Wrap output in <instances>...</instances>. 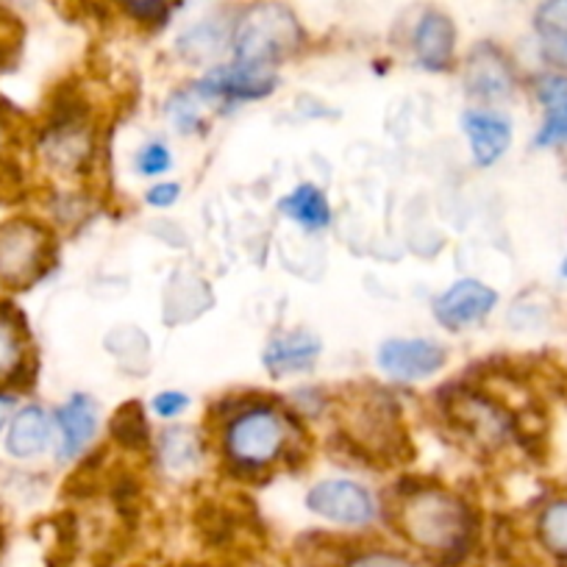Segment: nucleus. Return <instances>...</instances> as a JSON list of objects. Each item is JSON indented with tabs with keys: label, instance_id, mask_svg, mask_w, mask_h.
Wrapping results in <instances>:
<instances>
[{
	"label": "nucleus",
	"instance_id": "f257e3e1",
	"mask_svg": "<svg viewBox=\"0 0 567 567\" xmlns=\"http://www.w3.org/2000/svg\"><path fill=\"white\" fill-rule=\"evenodd\" d=\"M398 532L434 559H460L476 534L471 504L443 484H414L395 501Z\"/></svg>",
	"mask_w": 567,
	"mask_h": 567
},
{
	"label": "nucleus",
	"instance_id": "f03ea898",
	"mask_svg": "<svg viewBox=\"0 0 567 567\" xmlns=\"http://www.w3.org/2000/svg\"><path fill=\"white\" fill-rule=\"evenodd\" d=\"M296 443V417L270 401H254L234 412L220 434L223 460L239 473L270 471L290 456Z\"/></svg>",
	"mask_w": 567,
	"mask_h": 567
},
{
	"label": "nucleus",
	"instance_id": "7ed1b4c3",
	"mask_svg": "<svg viewBox=\"0 0 567 567\" xmlns=\"http://www.w3.org/2000/svg\"><path fill=\"white\" fill-rule=\"evenodd\" d=\"M307 45V29L281 0H256L237 12L231 25L234 62L276 70Z\"/></svg>",
	"mask_w": 567,
	"mask_h": 567
},
{
	"label": "nucleus",
	"instance_id": "20e7f679",
	"mask_svg": "<svg viewBox=\"0 0 567 567\" xmlns=\"http://www.w3.org/2000/svg\"><path fill=\"white\" fill-rule=\"evenodd\" d=\"M48 261H51V234L42 223L14 217L0 226V284L29 287L42 276Z\"/></svg>",
	"mask_w": 567,
	"mask_h": 567
},
{
	"label": "nucleus",
	"instance_id": "39448f33",
	"mask_svg": "<svg viewBox=\"0 0 567 567\" xmlns=\"http://www.w3.org/2000/svg\"><path fill=\"white\" fill-rule=\"evenodd\" d=\"M278 86L276 70L254 68L243 62H220L206 70L193 84V92L200 101H223V103H248L261 101L272 95Z\"/></svg>",
	"mask_w": 567,
	"mask_h": 567
},
{
	"label": "nucleus",
	"instance_id": "423d86ee",
	"mask_svg": "<svg viewBox=\"0 0 567 567\" xmlns=\"http://www.w3.org/2000/svg\"><path fill=\"white\" fill-rule=\"evenodd\" d=\"M375 364L398 384H414L437 375L449 364V351L429 337H392L379 346Z\"/></svg>",
	"mask_w": 567,
	"mask_h": 567
},
{
	"label": "nucleus",
	"instance_id": "0eeeda50",
	"mask_svg": "<svg viewBox=\"0 0 567 567\" xmlns=\"http://www.w3.org/2000/svg\"><path fill=\"white\" fill-rule=\"evenodd\" d=\"M307 509L337 526H368L375 517V501L351 478H323L303 498Z\"/></svg>",
	"mask_w": 567,
	"mask_h": 567
},
{
	"label": "nucleus",
	"instance_id": "6e6552de",
	"mask_svg": "<svg viewBox=\"0 0 567 567\" xmlns=\"http://www.w3.org/2000/svg\"><path fill=\"white\" fill-rule=\"evenodd\" d=\"M95 154V128L81 114H64L42 136V156L59 176L86 171Z\"/></svg>",
	"mask_w": 567,
	"mask_h": 567
},
{
	"label": "nucleus",
	"instance_id": "1a4fd4ad",
	"mask_svg": "<svg viewBox=\"0 0 567 567\" xmlns=\"http://www.w3.org/2000/svg\"><path fill=\"white\" fill-rule=\"evenodd\" d=\"M498 307V292L478 278H460L445 292L434 298V320L449 331L471 329L482 323Z\"/></svg>",
	"mask_w": 567,
	"mask_h": 567
},
{
	"label": "nucleus",
	"instance_id": "9d476101",
	"mask_svg": "<svg viewBox=\"0 0 567 567\" xmlns=\"http://www.w3.org/2000/svg\"><path fill=\"white\" fill-rule=\"evenodd\" d=\"M456 48H460V29L454 18L437 7L423 9L412 25L414 62L429 73H445L454 68Z\"/></svg>",
	"mask_w": 567,
	"mask_h": 567
},
{
	"label": "nucleus",
	"instance_id": "9b49d317",
	"mask_svg": "<svg viewBox=\"0 0 567 567\" xmlns=\"http://www.w3.org/2000/svg\"><path fill=\"white\" fill-rule=\"evenodd\" d=\"M462 84L471 97L482 103H498L515 92V70L509 56L493 42L473 48L462 64Z\"/></svg>",
	"mask_w": 567,
	"mask_h": 567
},
{
	"label": "nucleus",
	"instance_id": "f8f14e48",
	"mask_svg": "<svg viewBox=\"0 0 567 567\" xmlns=\"http://www.w3.org/2000/svg\"><path fill=\"white\" fill-rule=\"evenodd\" d=\"M462 131L471 142L473 162L478 167H493L512 148V120L493 106H471L460 117Z\"/></svg>",
	"mask_w": 567,
	"mask_h": 567
},
{
	"label": "nucleus",
	"instance_id": "ddd939ff",
	"mask_svg": "<svg viewBox=\"0 0 567 567\" xmlns=\"http://www.w3.org/2000/svg\"><path fill=\"white\" fill-rule=\"evenodd\" d=\"M449 412L473 443L493 449L509 437V414L478 392H460L451 401Z\"/></svg>",
	"mask_w": 567,
	"mask_h": 567
},
{
	"label": "nucleus",
	"instance_id": "4468645a",
	"mask_svg": "<svg viewBox=\"0 0 567 567\" xmlns=\"http://www.w3.org/2000/svg\"><path fill=\"white\" fill-rule=\"evenodd\" d=\"M59 425V460L70 462L84 454L97 437V425H101V412L97 403L84 392H73L62 406L56 409Z\"/></svg>",
	"mask_w": 567,
	"mask_h": 567
},
{
	"label": "nucleus",
	"instance_id": "2eb2a0df",
	"mask_svg": "<svg viewBox=\"0 0 567 567\" xmlns=\"http://www.w3.org/2000/svg\"><path fill=\"white\" fill-rule=\"evenodd\" d=\"M320 353H323V342L318 334L307 329L287 331V334L272 337L261 351V364L272 379H284V375L307 373L318 364Z\"/></svg>",
	"mask_w": 567,
	"mask_h": 567
},
{
	"label": "nucleus",
	"instance_id": "dca6fc26",
	"mask_svg": "<svg viewBox=\"0 0 567 567\" xmlns=\"http://www.w3.org/2000/svg\"><path fill=\"white\" fill-rule=\"evenodd\" d=\"M534 95L543 106V123H539L534 145L537 148H567V75L545 73L534 81Z\"/></svg>",
	"mask_w": 567,
	"mask_h": 567
},
{
	"label": "nucleus",
	"instance_id": "f3484780",
	"mask_svg": "<svg viewBox=\"0 0 567 567\" xmlns=\"http://www.w3.org/2000/svg\"><path fill=\"white\" fill-rule=\"evenodd\" d=\"M53 443V420L42 406L31 403L14 412L7 434V451L14 460H34Z\"/></svg>",
	"mask_w": 567,
	"mask_h": 567
},
{
	"label": "nucleus",
	"instance_id": "a211bd4d",
	"mask_svg": "<svg viewBox=\"0 0 567 567\" xmlns=\"http://www.w3.org/2000/svg\"><path fill=\"white\" fill-rule=\"evenodd\" d=\"M231 25L223 18H206L182 31L176 40V53L187 64H212L223 51H231ZM220 64V62H217Z\"/></svg>",
	"mask_w": 567,
	"mask_h": 567
},
{
	"label": "nucleus",
	"instance_id": "6ab92c4d",
	"mask_svg": "<svg viewBox=\"0 0 567 567\" xmlns=\"http://www.w3.org/2000/svg\"><path fill=\"white\" fill-rule=\"evenodd\" d=\"M278 215L301 226L303 231H323L331 226V204L315 184H298L278 200Z\"/></svg>",
	"mask_w": 567,
	"mask_h": 567
},
{
	"label": "nucleus",
	"instance_id": "aec40b11",
	"mask_svg": "<svg viewBox=\"0 0 567 567\" xmlns=\"http://www.w3.org/2000/svg\"><path fill=\"white\" fill-rule=\"evenodd\" d=\"M25 357H29V342L23 326L9 309H0V384L12 381L23 370Z\"/></svg>",
	"mask_w": 567,
	"mask_h": 567
},
{
	"label": "nucleus",
	"instance_id": "412c9836",
	"mask_svg": "<svg viewBox=\"0 0 567 567\" xmlns=\"http://www.w3.org/2000/svg\"><path fill=\"white\" fill-rule=\"evenodd\" d=\"M537 534L550 554L567 559V498H554L539 509Z\"/></svg>",
	"mask_w": 567,
	"mask_h": 567
},
{
	"label": "nucleus",
	"instance_id": "4be33fe9",
	"mask_svg": "<svg viewBox=\"0 0 567 567\" xmlns=\"http://www.w3.org/2000/svg\"><path fill=\"white\" fill-rule=\"evenodd\" d=\"M159 454L171 471H187L198 462V440L189 429H171L162 434Z\"/></svg>",
	"mask_w": 567,
	"mask_h": 567
},
{
	"label": "nucleus",
	"instance_id": "5701e85b",
	"mask_svg": "<svg viewBox=\"0 0 567 567\" xmlns=\"http://www.w3.org/2000/svg\"><path fill=\"white\" fill-rule=\"evenodd\" d=\"M200 97L195 95L193 86L189 90H178L176 95L167 101V117L176 125L178 134H195L204 125V106Z\"/></svg>",
	"mask_w": 567,
	"mask_h": 567
},
{
	"label": "nucleus",
	"instance_id": "b1692460",
	"mask_svg": "<svg viewBox=\"0 0 567 567\" xmlns=\"http://www.w3.org/2000/svg\"><path fill=\"white\" fill-rule=\"evenodd\" d=\"M534 34H537V48L543 62L554 73L567 75V29H545V25H537Z\"/></svg>",
	"mask_w": 567,
	"mask_h": 567
},
{
	"label": "nucleus",
	"instance_id": "393cba45",
	"mask_svg": "<svg viewBox=\"0 0 567 567\" xmlns=\"http://www.w3.org/2000/svg\"><path fill=\"white\" fill-rule=\"evenodd\" d=\"M134 167H136V173H140V176H145V178L165 176V173H171V167H173L171 148H167L165 142H159V140L145 142V145L136 151Z\"/></svg>",
	"mask_w": 567,
	"mask_h": 567
},
{
	"label": "nucleus",
	"instance_id": "a878e982",
	"mask_svg": "<svg viewBox=\"0 0 567 567\" xmlns=\"http://www.w3.org/2000/svg\"><path fill=\"white\" fill-rule=\"evenodd\" d=\"M346 567H417V565H414L409 556L395 554V550L370 548V550H359L357 556H351Z\"/></svg>",
	"mask_w": 567,
	"mask_h": 567
},
{
	"label": "nucleus",
	"instance_id": "bb28decb",
	"mask_svg": "<svg viewBox=\"0 0 567 567\" xmlns=\"http://www.w3.org/2000/svg\"><path fill=\"white\" fill-rule=\"evenodd\" d=\"M189 395L182 390H162L151 401V412L162 420H178L189 409Z\"/></svg>",
	"mask_w": 567,
	"mask_h": 567
},
{
	"label": "nucleus",
	"instance_id": "cd10ccee",
	"mask_svg": "<svg viewBox=\"0 0 567 567\" xmlns=\"http://www.w3.org/2000/svg\"><path fill=\"white\" fill-rule=\"evenodd\" d=\"M125 12L142 23H162L171 14L173 0H123Z\"/></svg>",
	"mask_w": 567,
	"mask_h": 567
},
{
	"label": "nucleus",
	"instance_id": "c85d7f7f",
	"mask_svg": "<svg viewBox=\"0 0 567 567\" xmlns=\"http://www.w3.org/2000/svg\"><path fill=\"white\" fill-rule=\"evenodd\" d=\"M567 29V0H539L537 12H534V29Z\"/></svg>",
	"mask_w": 567,
	"mask_h": 567
},
{
	"label": "nucleus",
	"instance_id": "c756f323",
	"mask_svg": "<svg viewBox=\"0 0 567 567\" xmlns=\"http://www.w3.org/2000/svg\"><path fill=\"white\" fill-rule=\"evenodd\" d=\"M182 198V184L176 182H159L145 193V204L154 206V209H171Z\"/></svg>",
	"mask_w": 567,
	"mask_h": 567
},
{
	"label": "nucleus",
	"instance_id": "7c9ffc66",
	"mask_svg": "<svg viewBox=\"0 0 567 567\" xmlns=\"http://www.w3.org/2000/svg\"><path fill=\"white\" fill-rule=\"evenodd\" d=\"M14 412H18V401L12 395H7V392H0V429H7L12 423Z\"/></svg>",
	"mask_w": 567,
	"mask_h": 567
},
{
	"label": "nucleus",
	"instance_id": "2f4dec72",
	"mask_svg": "<svg viewBox=\"0 0 567 567\" xmlns=\"http://www.w3.org/2000/svg\"><path fill=\"white\" fill-rule=\"evenodd\" d=\"M3 145H7V128L0 123V154H3Z\"/></svg>",
	"mask_w": 567,
	"mask_h": 567
},
{
	"label": "nucleus",
	"instance_id": "473e14b6",
	"mask_svg": "<svg viewBox=\"0 0 567 567\" xmlns=\"http://www.w3.org/2000/svg\"><path fill=\"white\" fill-rule=\"evenodd\" d=\"M561 276L567 278V259H565V265H561Z\"/></svg>",
	"mask_w": 567,
	"mask_h": 567
}]
</instances>
